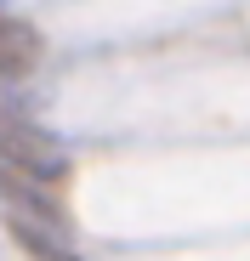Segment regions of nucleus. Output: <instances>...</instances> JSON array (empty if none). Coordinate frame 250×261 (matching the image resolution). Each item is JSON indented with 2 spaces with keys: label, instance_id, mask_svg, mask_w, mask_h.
<instances>
[{
  "label": "nucleus",
  "instance_id": "nucleus-1",
  "mask_svg": "<svg viewBox=\"0 0 250 261\" xmlns=\"http://www.w3.org/2000/svg\"><path fill=\"white\" fill-rule=\"evenodd\" d=\"M0 165L40 188H57L68 176V142H57L34 119H0Z\"/></svg>",
  "mask_w": 250,
  "mask_h": 261
},
{
  "label": "nucleus",
  "instance_id": "nucleus-2",
  "mask_svg": "<svg viewBox=\"0 0 250 261\" xmlns=\"http://www.w3.org/2000/svg\"><path fill=\"white\" fill-rule=\"evenodd\" d=\"M34 57H40V34L0 12V80H23L34 68Z\"/></svg>",
  "mask_w": 250,
  "mask_h": 261
}]
</instances>
